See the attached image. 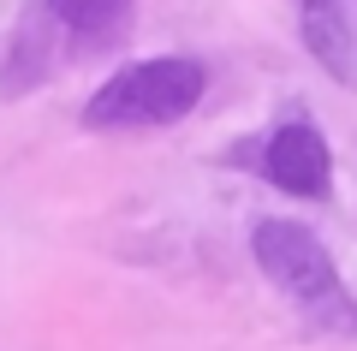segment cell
Returning <instances> with one entry per match:
<instances>
[{
  "label": "cell",
  "mask_w": 357,
  "mask_h": 351,
  "mask_svg": "<svg viewBox=\"0 0 357 351\" xmlns=\"http://www.w3.org/2000/svg\"><path fill=\"white\" fill-rule=\"evenodd\" d=\"M208 96V66L191 54H155L131 60L84 101L89 131H149V126H178L197 101Z\"/></svg>",
  "instance_id": "obj_1"
},
{
  "label": "cell",
  "mask_w": 357,
  "mask_h": 351,
  "mask_svg": "<svg viewBox=\"0 0 357 351\" xmlns=\"http://www.w3.org/2000/svg\"><path fill=\"white\" fill-rule=\"evenodd\" d=\"M250 251H256V268H262L298 310H310L316 322L328 327H351L357 322V304L345 298L340 286V268H333L328 244L298 221H262L250 232Z\"/></svg>",
  "instance_id": "obj_2"
},
{
  "label": "cell",
  "mask_w": 357,
  "mask_h": 351,
  "mask_svg": "<svg viewBox=\"0 0 357 351\" xmlns=\"http://www.w3.org/2000/svg\"><path fill=\"white\" fill-rule=\"evenodd\" d=\"M262 173L286 191V197H328V179H333V155L328 137H321L310 119H286L262 149Z\"/></svg>",
  "instance_id": "obj_3"
},
{
  "label": "cell",
  "mask_w": 357,
  "mask_h": 351,
  "mask_svg": "<svg viewBox=\"0 0 357 351\" xmlns=\"http://www.w3.org/2000/svg\"><path fill=\"white\" fill-rule=\"evenodd\" d=\"M298 30H304V48L321 60V72L357 84V30L345 0H298Z\"/></svg>",
  "instance_id": "obj_4"
},
{
  "label": "cell",
  "mask_w": 357,
  "mask_h": 351,
  "mask_svg": "<svg viewBox=\"0 0 357 351\" xmlns=\"http://www.w3.org/2000/svg\"><path fill=\"white\" fill-rule=\"evenodd\" d=\"M42 13L60 30L84 36V42H102V36L114 42L126 30V18H131V0H42Z\"/></svg>",
  "instance_id": "obj_5"
}]
</instances>
